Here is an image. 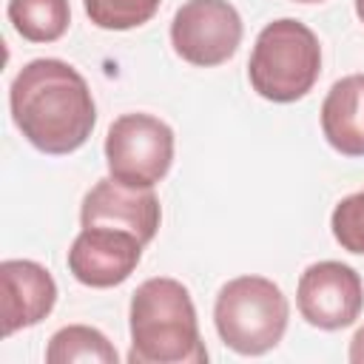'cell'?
I'll return each instance as SVG.
<instances>
[{
	"label": "cell",
	"mask_w": 364,
	"mask_h": 364,
	"mask_svg": "<svg viewBox=\"0 0 364 364\" xmlns=\"http://www.w3.org/2000/svg\"><path fill=\"white\" fill-rule=\"evenodd\" d=\"M11 119L43 154L63 156L82 148L97 122V105L85 77L65 60L26 63L9 88Z\"/></svg>",
	"instance_id": "obj_1"
},
{
	"label": "cell",
	"mask_w": 364,
	"mask_h": 364,
	"mask_svg": "<svg viewBox=\"0 0 364 364\" xmlns=\"http://www.w3.org/2000/svg\"><path fill=\"white\" fill-rule=\"evenodd\" d=\"M131 364H205L196 307L188 287L168 276L145 279L131 296Z\"/></svg>",
	"instance_id": "obj_2"
},
{
	"label": "cell",
	"mask_w": 364,
	"mask_h": 364,
	"mask_svg": "<svg viewBox=\"0 0 364 364\" xmlns=\"http://www.w3.org/2000/svg\"><path fill=\"white\" fill-rule=\"evenodd\" d=\"M321 74L318 37L299 20L282 17L267 23L247 63V80L253 91L270 102L301 100Z\"/></svg>",
	"instance_id": "obj_3"
},
{
	"label": "cell",
	"mask_w": 364,
	"mask_h": 364,
	"mask_svg": "<svg viewBox=\"0 0 364 364\" xmlns=\"http://www.w3.org/2000/svg\"><path fill=\"white\" fill-rule=\"evenodd\" d=\"M290 304L279 284L264 276L230 279L213 304V324L225 347L239 355L273 350L287 330Z\"/></svg>",
	"instance_id": "obj_4"
},
{
	"label": "cell",
	"mask_w": 364,
	"mask_h": 364,
	"mask_svg": "<svg viewBox=\"0 0 364 364\" xmlns=\"http://www.w3.org/2000/svg\"><path fill=\"white\" fill-rule=\"evenodd\" d=\"M108 176L131 188H154L173 162V131L151 114H122L105 134Z\"/></svg>",
	"instance_id": "obj_5"
},
{
	"label": "cell",
	"mask_w": 364,
	"mask_h": 364,
	"mask_svg": "<svg viewBox=\"0 0 364 364\" xmlns=\"http://www.w3.org/2000/svg\"><path fill=\"white\" fill-rule=\"evenodd\" d=\"M242 17L228 0H188L171 20L173 51L199 68L228 63L242 43Z\"/></svg>",
	"instance_id": "obj_6"
},
{
	"label": "cell",
	"mask_w": 364,
	"mask_h": 364,
	"mask_svg": "<svg viewBox=\"0 0 364 364\" xmlns=\"http://www.w3.org/2000/svg\"><path fill=\"white\" fill-rule=\"evenodd\" d=\"M296 304L301 318L318 330L350 327L364 310L361 276L344 262H316L299 279Z\"/></svg>",
	"instance_id": "obj_7"
},
{
	"label": "cell",
	"mask_w": 364,
	"mask_h": 364,
	"mask_svg": "<svg viewBox=\"0 0 364 364\" xmlns=\"http://www.w3.org/2000/svg\"><path fill=\"white\" fill-rule=\"evenodd\" d=\"M142 247L131 230L82 228L68 247V270L85 287H117L136 270Z\"/></svg>",
	"instance_id": "obj_8"
},
{
	"label": "cell",
	"mask_w": 364,
	"mask_h": 364,
	"mask_svg": "<svg viewBox=\"0 0 364 364\" xmlns=\"http://www.w3.org/2000/svg\"><path fill=\"white\" fill-rule=\"evenodd\" d=\"M159 199L151 188H131L111 176L100 179L85 196L80 208L82 228H119L139 236L148 245L159 230Z\"/></svg>",
	"instance_id": "obj_9"
},
{
	"label": "cell",
	"mask_w": 364,
	"mask_h": 364,
	"mask_svg": "<svg viewBox=\"0 0 364 364\" xmlns=\"http://www.w3.org/2000/svg\"><path fill=\"white\" fill-rule=\"evenodd\" d=\"M3 284V336L40 324L57 304L54 276L31 259H6L0 264Z\"/></svg>",
	"instance_id": "obj_10"
},
{
	"label": "cell",
	"mask_w": 364,
	"mask_h": 364,
	"mask_svg": "<svg viewBox=\"0 0 364 364\" xmlns=\"http://www.w3.org/2000/svg\"><path fill=\"white\" fill-rule=\"evenodd\" d=\"M324 139L344 156H364V74L333 82L321 102Z\"/></svg>",
	"instance_id": "obj_11"
},
{
	"label": "cell",
	"mask_w": 364,
	"mask_h": 364,
	"mask_svg": "<svg viewBox=\"0 0 364 364\" xmlns=\"http://www.w3.org/2000/svg\"><path fill=\"white\" fill-rule=\"evenodd\" d=\"M9 23L28 43H54L68 31V0H9Z\"/></svg>",
	"instance_id": "obj_12"
},
{
	"label": "cell",
	"mask_w": 364,
	"mask_h": 364,
	"mask_svg": "<svg viewBox=\"0 0 364 364\" xmlns=\"http://www.w3.org/2000/svg\"><path fill=\"white\" fill-rule=\"evenodd\" d=\"M114 344L94 327L68 324L48 338L46 361L48 364H71V361H97V364H117Z\"/></svg>",
	"instance_id": "obj_13"
},
{
	"label": "cell",
	"mask_w": 364,
	"mask_h": 364,
	"mask_svg": "<svg viewBox=\"0 0 364 364\" xmlns=\"http://www.w3.org/2000/svg\"><path fill=\"white\" fill-rule=\"evenodd\" d=\"M159 3L162 0H82L88 20L105 31H128L145 26L159 11Z\"/></svg>",
	"instance_id": "obj_14"
},
{
	"label": "cell",
	"mask_w": 364,
	"mask_h": 364,
	"mask_svg": "<svg viewBox=\"0 0 364 364\" xmlns=\"http://www.w3.org/2000/svg\"><path fill=\"white\" fill-rule=\"evenodd\" d=\"M330 230L344 250L364 256V191L344 196L333 208Z\"/></svg>",
	"instance_id": "obj_15"
},
{
	"label": "cell",
	"mask_w": 364,
	"mask_h": 364,
	"mask_svg": "<svg viewBox=\"0 0 364 364\" xmlns=\"http://www.w3.org/2000/svg\"><path fill=\"white\" fill-rule=\"evenodd\" d=\"M350 361L353 364H364V327H358L355 336L350 338Z\"/></svg>",
	"instance_id": "obj_16"
},
{
	"label": "cell",
	"mask_w": 364,
	"mask_h": 364,
	"mask_svg": "<svg viewBox=\"0 0 364 364\" xmlns=\"http://www.w3.org/2000/svg\"><path fill=\"white\" fill-rule=\"evenodd\" d=\"M355 14H358V20L364 23V0H355Z\"/></svg>",
	"instance_id": "obj_17"
},
{
	"label": "cell",
	"mask_w": 364,
	"mask_h": 364,
	"mask_svg": "<svg viewBox=\"0 0 364 364\" xmlns=\"http://www.w3.org/2000/svg\"><path fill=\"white\" fill-rule=\"evenodd\" d=\"M296 3H321V0H296Z\"/></svg>",
	"instance_id": "obj_18"
}]
</instances>
